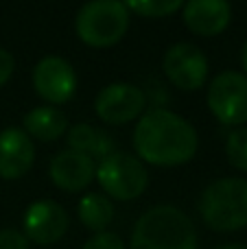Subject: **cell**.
<instances>
[{
  "mask_svg": "<svg viewBox=\"0 0 247 249\" xmlns=\"http://www.w3.org/2000/svg\"><path fill=\"white\" fill-rule=\"evenodd\" d=\"M48 175H51V181L57 188L66 190V193H81L94 181L96 162L90 155H83L72 149H64L51 160Z\"/></svg>",
  "mask_w": 247,
  "mask_h": 249,
  "instance_id": "cell-11",
  "label": "cell"
},
{
  "mask_svg": "<svg viewBox=\"0 0 247 249\" xmlns=\"http://www.w3.org/2000/svg\"><path fill=\"white\" fill-rule=\"evenodd\" d=\"M162 70L175 88L184 92H195L206 86L210 66L199 46L188 42H177L164 53Z\"/></svg>",
  "mask_w": 247,
  "mask_h": 249,
  "instance_id": "cell-7",
  "label": "cell"
},
{
  "mask_svg": "<svg viewBox=\"0 0 247 249\" xmlns=\"http://www.w3.org/2000/svg\"><path fill=\"white\" fill-rule=\"evenodd\" d=\"M83 249H125V243L114 232H101V234H94L83 245Z\"/></svg>",
  "mask_w": 247,
  "mask_h": 249,
  "instance_id": "cell-20",
  "label": "cell"
},
{
  "mask_svg": "<svg viewBox=\"0 0 247 249\" xmlns=\"http://www.w3.org/2000/svg\"><path fill=\"white\" fill-rule=\"evenodd\" d=\"M241 66H243V74L247 77V42H245L243 51H241Z\"/></svg>",
  "mask_w": 247,
  "mask_h": 249,
  "instance_id": "cell-23",
  "label": "cell"
},
{
  "mask_svg": "<svg viewBox=\"0 0 247 249\" xmlns=\"http://www.w3.org/2000/svg\"><path fill=\"white\" fill-rule=\"evenodd\" d=\"M129 245L131 249H197V232L186 212L162 203L136 221Z\"/></svg>",
  "mask_w": 247,
  "mask_h": 249,
  "instance_id": "cell-2",
  "label": "cell"
},
{
  "mask_svg": "<svg viewBox=\"0 0 247 249\" xmlns=\"http://www.w3.org/2000/svg\"><path fill=\"white\" fill-rule=\"evenodd\" d=\"M129 29V9L118 0H94L79 9L74 31L79 39L92 48L118 44Z\"/></svg>",
  "mask_w": 247,
  "mask_h": 249,
  "instance_id": "cell-4",
  "label": "cell"
},
{
  "mask_svg": "<svg viewBox=\"0 0 247 249\" xmlns=\"http://www.w3.org/2000/svg\"><path fill=\"white\" fill-rule=\"evenodd\" d=\"M214 249H247L245 243H228V245H219Z\"/></svg>",
  "mask_w": 247,
  "mask_h": 249,
  "instance_id": "cell-22",
  "label": "cell"
},
{
  "mask_svg": "<svg viewBox=\"0 0 247 249\" xmlns=\"http://www.w3.org/2000/svg\"><path fill=\"white\" fill-rule=\"evenodd\" d=\"M226 158L230 166L247 173V127H236L226 138Z\"/></svg>",
  "mask_w": 247,
  "mask_h": 249,
  "instance_id": "cell-18",
  "label": "cell"
},
{
  "mask_svg": "<svg viewBox=\"0 0 247 249\" xmlns=\"http://www.w3.org/2000/svg\"><path fill=\"white\" fill-rule=\"evenodd\" d=\"M33 90L46 105L68 103L77 92V72H74L72 64L64 59V57L48 55L39 59L33 68Z\"/></svg>",
  "mask_w": 247,
  "mask_h": 249,
  "instance_id": "cell-9",
  "label": "cell"
},
{
  "mask_svg": "<svg viewBox=\"0 0 247 249\" xmlns=\"http://www.w3.org/2000/svg\"><path fill=\"white\" fill-rule=\"evenodd\" d=\"M22 129L31 140L39 142H55L64 133H68V118L59 107L53 105H39L22 118Z\"/></svg>",
  "mask_w": 247,
  "mask_h": 249,
  "instance_id": "cell-14",
  "label": "cell"
},
{
  "mask_svg": "<svg viewBox=\"0 0 247 249\" xmlns=\"http://www.w3.org/2000/svg\"><path fill=\"white\" fill-rule=\"evenodd\" d=\"M208 109L221 124L243 127L247 123V77L226 70L208 83Z\"/></svg>",
  "mask_w": 247,
  "mask_h": 249,
  "instance_id": "cell-6",
  "label": "cell"
},
{
  "mask_svg": "<svg viewBox=\"0 0 247 249\" xmlns=\"http://www.w3.org/2000/svg\"><path fill=\"white\" fill-rule=\"evenodd\" d=\"M35 162V144L24 129L9 127L0 131V177L20 179Z\"/></svg>",
  "mask_w": 247,
  "mask_h": 249,
  "instance_id": "cell-12",
  "label": "cell"
},
{
  "mask_svg": "<svg viewBox=\"0 0 247 249\" xmlns=\"http://www.w3.org/2000/svg\"><path fill=\"white\" fill-rule=\"evenodd\" d=\"M77 214L79 221L83 223V228H88L94 234H101L114 221V203L103 193H88L79 201Z\"/></svg>",
  "mask_w": 247,
  "mask_h": 249,
  "instance_id": "cell-16",
  "label": "cell"
},
{
  "mask_svg": "<svg viewBox=\"0 0 247 249\" xmlns=\"http://www.w3.org/2000/svg\"><path fill=\"white\" fill-rule=\"evenodd\" d=\"M182 18L188 31L201 37L223 33L232 20V7L226 0H191L182 7Z\"/></svg>",
  "mask_w": 247,
  "mask_h": 249,
  "instance_id": "cell-13",
  "label": "cell"
},
{
  "mask_svg": "<svg viewBox=\"0 0 247 249\" xmlns=\"http://www.w3.org/2000/svg\"><path fill=\"white\" fill-rule=\"evenodd\" d=\"M125 7L142 18H166L179 11L184 4L182 0H129Z\"/></svg>",
  "mask_w": 247,
  "mask_h": 249,
  "instance_id": "cell-17",
  "label": "cell"
},
{
  "mask_svg": "<svg viewBox=\"0 0 247 249\" xmlns=\"http://www.w3.org/2000/svg\"><path fill=\"white\" fill-rule=\"evenodd\" d=\"M199 214L214 232H236L247 228V179L223 177L204 188Z\"/></svg>",
  "mask_w": 247,
  "mask_h": 249,
  "instance_id": "cell-3",
  "label": "cell"
},
{
  "mask_svg": "<svg viewBox=\"0 0 247 249\" xmlns=\"http://www.w3.org/2000/svg\"><path fill=\"white\" fill-rule=\"evenodd\" d=\"M29 238L16 228L0 230V249H29Z\"/></svg>",
  "mask_w": 247,
  "mask_h": 249,
  "instance_id": "cell-19",
  "label": "cell"
},
{
  "mask_svg": "<svg viewBox=\"0 0 247 249\" xmlns=\"http://www.w3.org/2000/svg\"><path fill=\"white\" fill-rule=\"evenodd\" d=\"M68 149L90 155L92 160H103L116 151L114 138L88 123H77L68 129Z\"/></svg>",
  "mask_w": 247,
  "mask_h": 249,
  "instance_id": "cell-15",
  "label": "cell"
},
{
  "mask_svg": "<svg viewBox=\"0 0 247 249\" xmlns=\"http://www.w3.org/2000/svg\"><path fill=\"white\" fill-rule=\"evenodd\" d=\"M13 68H16V59H13V55L7 51V48H0V88L11 79Z\"/></svg>",
  "mask_w": 247,
  "mask_h": 249,
  "instance_id": "cell-21",
  "label": "cell"
},
{
  "mask_svg": "<svg viewBox=\"0 0 247 249\" xmlns=\"http://www.w3.org/2000/svg\"><path fill=\"white\" fill-rule=\"evenodd\" d=\"M199 138L191 123L171 109H149L134 129V149L140 162L153 166H182L197 153Z\"/></svg>",
  "mask_w": 247,
  "mask_h": 249,
  "instance_id": "cell-1",
  "label": "cell"
},
{
  "mask_svg": "<svg viewBox=\"0 0 247 249\" xmlns=\"http://www.w3.org/2000/svg\"><path fill=\"white\" fill-rule=\"evenodd\" d=\"M147 107V96L134 83L116 81L105 86L94 99L96 116L107 124H127L140 118Z\"/></svg>",
  "mask_w": 247,
  "mask_h": 249,
  "instance_id": "cell-8",
  "label": "cell"
},
{
  "mask_svg": "<svg viewBox=\"0 0 247 249\" xmlns=\"http://www.w3.org/2000/svg\"><path fill=\"white\" fill-rule=\"evenodd\" d=\"M70 225V216L61 203L53 201V199H39L33 201L24 212L22 219V228H24V236L29 243H37V245H53L57 243Z\"/></svg>",
  "mask_w": 247,
  "mask_h": 249,
  "instance_id": "cell-10",
  "label": "cell"
},
{
  "mask_svg": "<svg viewBox=\"0 0 247 249\" xmlns=\"http://www.w3.org/2000/svg\"><path fill=\"white\" fill-rule=\"evenodd\" d=\"M107 197L118 201L138 199L149 186L147 166L136 155L125 151H114L96 164V177Z\"/></svg>",
  "mask_w": 247,
  "mask_h": 249,
  "instance_id": "cell-5",
  "label": "cell"
}]
</instances>
